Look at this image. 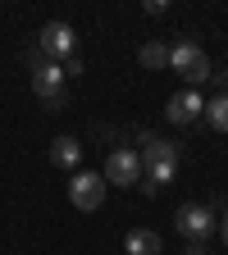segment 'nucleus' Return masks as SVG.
<instances>
[{"label": "nucleus", "mask_w": 228, "mask_h": 255, "mask_svg": "<svg viewBox=\"0 0 228 255\" xmlns=\"http://www.w3.org/2000/svg\"><path fill=\"white\" fill-rule=\"evenodd\" d=\"M142 146H146V150H137V155H142V182H137V187H146L151 196H155L160 187H169V182L178 178V146L165 141V137H146Z\"/></svg>", "instance_id": "nucleus-1"}, {"label": "nucleus", "mask_w": 228, "mask_h": 255, "mask_svg": "<svg viewBox=\"0 0 228 255\" xmlns=\"http://www.w3.org/2000/svg\"><path fill=\"white\" fill-rule=\"evenodd\" d=\"M64 78H69V73H64V64L46 59L41 50L32 55V91H37L50 110H64V101H69V96H64Z\"/></svg>", "instance_id": "nucleus-2"}, {"label": "nucleus", "mask_w": 228, "mask_h": 255, "mask_svg": "<svg viewBox=\"0 0 228 255\" xmlns=\"http://www.w3.org/2000/svg\"><path fill=\"white\" fill-rule=\"evenodd\" d=\"M174 223H178V233H183L192 246H206V242L219 233V219H215V210H210V205H201V201H187V205H178Z\"/></svg>", "instance_id": "nucleus-3"}, {"label": "nucleus", "mask_w": 228, "mask_h": 255, "mask_svg": "<svg viewBox=\"0 0 228 255\" xmlns=\"http://www.w3.org/2000/svg\"><path fill=\"white\" fill-rule=\"evenodd\" d=\"M169 69H178L187 87H197V82H206V78L215 73L210 59H206V50H201L197 41H178V46H169Z\"/></svg>", "instance_id": "nucleus-4"}, {"label": "nucleus", "mask_w": 228, "mask_h": 255, "mask_svg": "<svg viewBox=\"0 0 228 255\" xmlns=\"http://www.w3.org/2000/svg\"><path fill=\"white\" fill-rule=\"evenodd\" d=\"M37 50L46 55V59H73L78 55V37H73V27L69 23H59V18H50L41 32H37Z\"/></svg>", "instance_id": "nucleus-5"}, {"label": "nucleus", "mask_w": 228, "mask_h": 255, "mask_svg": "<svg viewBox=\"0 0 228 255\" xmlns=\"http://www.w3.org/2000/svg\"><path fill=\"white\" fill-rule=\"evenodd\" d=\"M69 201H73V210H82V214H91V210H101V201H105V178L101 173H73V182H69Z\"/></svg>", "instance_id": "nucleus-6"}, {"label": "nucleus", "mask_w": 228, "mask_h": 255, "mask_svg": "<svg viewBox=\"0 0 228 255\" xmlns=\"http://www.w3.org/2000/svg\"><path fill=\"white\" fill-rule=\"evenodd\" d=\"M105 182H114V187H137L142 182V155L137 150H114L110 159H105V173H101Z\"/></svg>", "instance_id": "nucleus-7"}, {"label": "nucleus", "mask_w": 228, "mask_h": 255, "mask_svg": "<svg viewBox=\"0 0 228 255\" xmlns=\"http://www.w3.org/2000/svg\"><path fill=\"white\" fill-rule=\"evenodd\" d=\"M165 114H169V123H192V119H201V114H206V101L197 96V87H183V91L169 96Z\"/></svg>", "instance_id": "nucleus-8"}, {"label": "nucleus", "mask_w": 228, "mask_h": 255, "mask_svg": "<svg viewBox=\"0 0 228 255\" xmlns=\"http://www.w3.org/2000/svg\"><path fill=\"white\" fill-rule=\"evenodd\" d=\"M123 251L128 255H160V233H151V228H133L123 237Z\"/></svg>", "instance_id": "nucleus-9"}, {"label": "nucleus", "mask_w": 228, "mask_h": 255, "mask_svg": "<svg viewBox=\"0 0 228 255\" xmlns=\"http://www.w3.org/2000/svg\"><path fill=\"white\" fill-rule=\"evenodd\" d=\"M50 159L59 169H78V159H82V146L73 141V137H55L50 141Z\"/></svg>", "instance_id": "nucleus-10"}, {"label": "nucleus", "mask_w": 228, "mask_h": 255, "mask_svg": "<svg viewBox=\"0 0 228 255\" xmlns=\"http://www.w3.org/2000/svg\"><path fill=\"white\" fill-rule=\"evenodd\" d=\"M206 119H210L215 132H228V91H219V96L206 101Z\"/></svg>", "instance_id": "nucleus-11"}, {"label": "nucleus", "mask_w": 228, "mask_h": 255, "mask_svg": "<svg viewBox=\"0 0 228 255\" xmlns=\"http://www.w3.org/2000/svg\"><path fill=\"white\" fill-rule=\"evenodd\" d=\"M137 59H142V69H169V46L165 41H146L137 50Z\"/></svg>", "instance_id": "nucleus-12"}, {"label": "nucleus", "mask_w": 228, "mask_h": 255, "mask_svg": "<svg viewBox=\"0 0 228 255\" xmlns=\"http://www.w3.org/2000/svg\"><path fill=\"white\" fill-rule=\"evenodd\" d=\"M146 14H151V18H165L169 5H165V0H146Z\"/></svg>", "instance_id": "nucleus-13"}, {"label": "nucleus", "mask_w": 228, "mask_h": 255, "mask_svg": "<svg viewBox=\"0 0 228 255\" xmlns=\"http://www.w3.org/2000/svg\"><path fill=\"white\" fill-rule=\"evenodd\" d=\"M64 73H69V78H78V73H82V59H78V55H73V59H64Z\"/></svg>", "instance_id": "nucleus-14"}, {"label": "nucleus", "mask_w": 228, "mask_h": 255, "mask_svg": "<svg viewBox=\"0 0 228 255\" xmlns=\"http://www.w3.org/2000/svg\"><path fill=\"white\" fill-rule=\"evenodd\" d=\"M219 237H224V246H228V214H224V223H219Z\"/></svg>", "instance_id": "nucleus-15"}, {"label": "nucleus", "mask_w": 228, "mask_h": 255, "mask_svg": "<svg viewBox=\"0 0 228 255\" xmlns=\"http://www.w3.org/2000/svg\"><path fill=\"white\" fill-rule=\"evenodd\" d=\"M187 255H210V251H206V246H192V251H187Z\"/></svg>", "instance_id": "nucleus-16"}]
</instances>
